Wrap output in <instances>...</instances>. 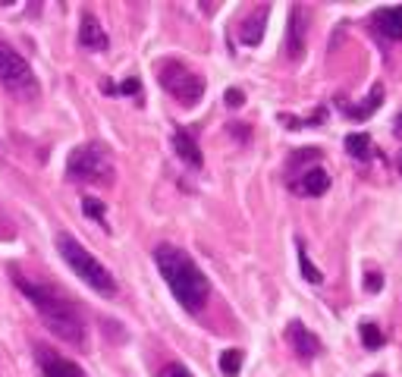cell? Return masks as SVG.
<instances>
[{
	"instance_id": "1",
	"label": "cell",
	"mask_w": 402,
	"mask_h": 377,
	"mask_svg": "<svg viewBox=\"0 0 402 377\" xmlns=\"http://www.w3.org/2000/svg\"><path fill=\"white\" fill-rule=\"evenodd\" d=\"M154 261L161 277L170 286V292L176 296V302L186 308V312H201L204 302L211 296V283L208 277L201 274V267L192 261V255L183 252L176 245H157L154 248Z\"/></svg>"
},
{
	"instance_id": "2",
	"label": "cell",
	"mask_w": 402,
	"mask_h": 377,
	"mask_svg": "<svg viewBox=\"0 0 402 377\" xmlns=\"http://www.w3.org/2000/svg\"><path fill=\"white\" fill-rule=\"evenodd\" d=\"M16 286H19L22 296L38 308V314L48 324L51 334L60 336L63 343H73V346L85 343V321H82V314L75 312V305L70 299H63L57 290H51V286L28 280V277H16Z\"/></svg>"
},
{
	"instance_id": "3",
	"label": "cell",
	"mask_w": 402,
	"mask_h": 377,
	"mask_svg": "<svg viewBox=\"0 0 402 377\" xmlns=\"http://www.w3.org/2000/svg\"><path fill=\"white\" fill-rule=\"evenodd\" d=\"M54 243H57L60 258L70 264L75 277H82V283H88L95 292H101V296H113V292H117V280L110 277V270L104 267V264L97 261L82 243H75L70 233H57Z\"/></svg>"
},
{
	"instance_id": "4",
	"label": "cell",
	"mask_w": 402,
	"mask_h": 377,
	"mask_svg": "<svg viewBox=\"0 0 402 377\" xmlns=\"http://www.w3.org/2000/svg\"><path fill=\"white\" fill-rule=\"evenodd\" d=\"M66 176L73 183H110L113 176V161L107 148L92 142V145H79L66 161Z\"/></svg>"
},
{
	"instance_id": "5",
	"label": "cell",
	"mask_w": 402,
	"mask_h": 377,
	"mask_svg": "<svg viewBox=\"0 0 402 377\" xmlns=\"http://www.w3.org/2000/svg\"><path fill=\"white\" fill-rule=\"evenodd\" d=\"M0 85L16 97H38V82L32 66L26 63V57L19 51H13L6 41H0Z\"/></svg>"
},
{
	"instance_id": "6",
	"label": "cell",
	"mask_w": 402,
	"mask_h": 377,
	"mask_svg": "<svg viewBox=\"0 0 402 377\" xmlns=\"http://www.w3.org/2000/svg\"><path fill=\"white\" fill-rule=\"evenodd\" d=\"M161 85L173 97H176L179 104H186V107L199 104L201 95H204V79L199 73L189 70V66L176 63V60H166V63H161Z\"/></svg>"
},
{
	"instance_id": "7",
	"label": "cell",
	"mask_w": 402,
	"mask_h": 377,
	"mask_svg": "<svg viewBox=\"0 0 402 377\" xmlns=\"http://www.w3.org/2000/svg\"><path fill=\"white\" fill-rule=\"evenodd\" d=\"M35 359H38V368H41V377H85V371L75 361L57 356L54 349H48L41 343L35 346Z\"/></svg>"
},
{
	"instance_id": "8",
	"label": "cell",
	"mask_w": 402,
	"mask_h": 377,
	"mask_svg": "<svg viewBox=\"0 0 402 377\" xmlns=\"http://www.w3.org/2000/svg\"><path fill=\"white\" fill-rule=\"evenodd\" d=\"M286 336H290V343H292V349H295V356L299 359H314L317 352H321V339H317L314 334H311L308 327H302L299 321H292L290 327H286Z\"/></svg>"
},
{
	"instance_id": "9",
	"label": "cell",
	"mask_w": 402,
	"mask_h": 377,
	"mask_svg": "<svg viewBox=\"0 0 402 377\" xmlns=\"http://www.w3.org/2000/svg\"><path fill=\"white\" fill-rule=\"evenodd\" d=\"M79 44L85 51H107V32L101 28L92 13H82V22H79Z\"/></svg>"
},
{
	"instance_id": "10",
	"label": "cell",
	"mask_w": 402,
	"mask_h": 377,
	"mask_svg": "<svg viewBox=\"0 0 402 377\" xmlns=\"http://www.w3.org/2000/svg\"><path fill=\"white\" fill-rule=\"evenodd\" d=\"M305 51V10L302 6H292L290 10V32H286V54L292 60L302 57Z\"/></svg>"
},
{
	"instance_id": "11",
	"label": "cell",
	"mask_w": 402,
	"mask_h": 377,
	"mask_svg": "<svg viewBox=\"0 0 402 377\" xmlns=\"http://www.w3.org/2000/svg\"><path fill=\"white\" fill-rule=\"evenodd\" d=\"M374 28L384 38L402 41V6H384V10H377L374 13Z\"/></svg>"
},
{
	"instance_id": "12",
	"label": "cell",
	"mask_w": 402,
	"mask_h": 377,
	"mask_svg": "<svg viewBox=\"0 0 402 377\" xmlns=\"http://www.w3.org/2000/svg\"><path fill=\"white\" fill-rule=\"evenodd\" d=\"M268 16H270V6H258L252 16L242 22V32H239L242 44H248V48L261 44V38H264V26H268Z\"/></svg>"
},
{
	"instance_id": "13",
	"label": "cell",
	"mask_w": 402,
	"mask_h": 377,
	"mask_svg": "<svg viewBox=\"0 0 402 377\" xmlns=\"http://www.w3.org/2000/svg\"><path fill=\"white\" fill-rule=\"evenodd\" d=\"M173 148H176V157L186 161L189 167H201V148L195 145V139L189 135L186 129H176L173 132Z\"/></svg>"
},
{
	"instance_id": "14",
	"label": "cell",
	"mask_w": 402,
	"mask_h": 377,
	"mask_svg": "<svg viewBox=\"0 0 402 377\" xmlns=\"http://www.w3.org/2000/svg\"><path fill=\"white\" fill-rule=\"evenodd\" d=\"M327 188H330L327 170L314 167V170H305V173H302V179H299V192H302V195H311V198H317V195H324Z\"/></svg>"
},
{
	"instance_id": "15",
	"label": "cell",
	"mask_w": 402,
	"mask_h": 377,
	"mask_svg": "<svg viewBox=\"0 0 402 377\" xmlns=\"http://www.w3.org/2000/svg\"><path fill=\"white\" fill-rule=\"evenodd\" d=\"M346 151L352 157H359V161H368L371 157V135H365V132H352L346 139Z\"/></svg>"
},
{
	"instance_id": "16",
	"label": "cell",
	"mask_w": 402,
	"mask_h": 377,
	"mask_svg": "<svg viewBox=\"0 0 402 377\" xmlns=\"http://www.w3.org/2000/svg\"><path fill=\"white\" fill-rule=\"evenodd\" d=\"M381 101H384V85H374V88H371V95H368V104H365V107H346V113H349V117L365 120L371 110L381 107Z\"/></svg>"
},
{
	"instance_id": "17",
	"label": "cell",
	"mask_w": 402,
	"mask_h": 377,
	"mask_svg": "<svg viewBox=\"0 0 402 377\" xmlns=\"http://www.w3.org/2000/svg\"><path fill=\"white\" fill-rule=\"evenodd\" d=\"M220 371L226 377H236L242 371V349H226L223 356H220Z\"/></svg>"
},
{
	"instance_id": "18",
	"label": "cell",
	"mask_w": 402,
	"mask_h": 377,
	"mask_svg": "<svg viewBox=\"0 0 402 377\" xmlns=\"http://www.w3.org/2000/svg\"><path fill=\"white\" fill-rule=\"evenodd\" d=\"M359 330H361V343H365L368 349H377V346H384V334H381V327H377V324L365 321Z\"/></svg>"
},
{
	"instance_id": "19",
	"label": "cell",
	"mask_w": 402,
	"mask_h": 377,
	"mask_svg": "<svg viewBox=\"0 0 402 377\" xmlns=\"http://www.w3.org/2000/svg\"><path fill=\"white\" fill-rule=\"evenodd\" d=\"M299 267H302V277H305L308 283H321V280H324V277H321V270H317L314 264H311L308 252H305V248H302V245H299Z\"/></svg>"
},
{
	"instance_id": "20",
	"label": "cell",
	"mask_w": 402,
	"mask_h": 377,
	"mask_svg": "<svg viewBox=\"0 0 402 377\" xmlns=\"http://www.w3.org/2000/svg\"><path fill=\"white\" fill-rule=\"evenodd\" d=\"M82 211L88 217H95V221H104V205L97 198H82Z\"/></svg>"
},
{
	"instance_id": "21",
	"label": "cell",
	"mask_w": 402,
	"mask_h": 377,
	"mask_svg": "<svg viewBox=\"0 0 402 377\" xmlns=\"http://www.w3.org/2000/svg\"><path fill=\"white\" fill-rule=\"evenodd\" d=\"M157 377H192V371H189V368H183L179 361H170V365L161 368V374H157Z\"/></svg>"
},
{
	"instance_id": "22",
	"label": "cell",
	"mask_w": 402,
	"mask_h": 377,
	"mask_svg": "<svg viewBox=\"0 0 402 377\" xmlns=\"http://www.w3.org/2000/svg\"><path fill=\"white\" fill-rule=\"evenodd\" d=\"M223 101H226V107H242V104H245V95H242L239 88H230V92L223 95Z\"/></svg>"
},
{
	"instance_id": "23",
	"label": "cell",
	"mask_w": 402,
	"mask_h": 377,
	"mask_svg": "<svg viewBox=\"0 0 402 377\" xmlns=\"http://www.w3.org/2000/svg\"><path fill=\"white\" fill-rule=\"evenodd\" d=\"M365 290L368 292H381L384 290V277L381 274H368L365 277Z\"/></svg>"
},
{
	"instance_id": "24",
	"label": "cell",
	"mask_w": 402,
	"mask_h": 377,
	"mask_svg": "<svg viewBox=\"0 0 402 377\" xmlns=\"http://www.w3.org/2000/svg\"><path fill=\"white\" fill-rule=\"evenodd\" d=\"M120 92H123V95H139V79H126Z\"/></svg>"
},
{
	"instance_id": "25",
	"label": "cell",
	"mask_w": 402,
	"mask_h": 377,
	"mask_svg": "<svg viewBox=\"0 0 402 377\" xmlns=\"http://www.w3.org/2000/svg\"><path fill=\"white\" fill-rule=\"evenodd\" d=\"M393 132H396V135H402V113L396 117V126H393Z\"/></svg>"
},
{
	"instance_id": "26",
	"label": "cell",
	"mask_w": 402,
	"mask_h": 377,
	"mask_svg": "<svg viewBox=\"0 0 402 377\" xmlns=\"http://www.w3.org/2000/svg\"><path fill=\"white\" fill-rule=\"evenodd\" d=\"M399 173H402V157H399Z\"/></svg>"
},
{
	"instance_id": "27",
	"label": "cell",
	"mask_w": 402,
	"mask_h": 377,
	"mask_svg": "<svg viewBox=\"0 0 402 377\" xmlns=\"http://www.w3.org/2000/svg\"><path fill=\"white\" fill-rule=\"evenodd\" d=\"M377 377H381V374H377Z\"/></svg>"
}]
</instances>
